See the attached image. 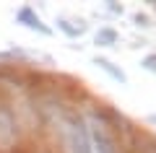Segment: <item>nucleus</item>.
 Segmentation results:
<instances>
[{
  "mask_svg": "<svg viewBox=\"0 0 156 153\" xmlns=\"http://www.w3.org/2000/svg\"><path fill=\"white\" fill-rule=\"evenodd\" d=\"M62 132H65V143L70 153H94L91 151V137H89V127H86L83 117L78 114H68L62 120Z\"/></svg>",
  "mask_w": 156,
  "mask_h": 153,
  "instance_id": "obj_1",
  "label": "nucleus"
},
{
  "mask_svg": "<svg viewBox=\"0 0 156 153\" xmlns=\"http://www.w3.org/2000/svg\"><path fill=\"white\" fill-rule=\"evenodd\" d=\"M86 127H89V137H91V145H94L91 151H96V153H117V143H115V137L109 135L104 120H99V117L94 114L91 125H86Z\"/></svg>",
  "mask_w": 156,
  "mask_h": 153,
  "instance_id": "obj_2",
  "label": "nucleus"
},
{
  "mask_svg": "<svg viewBox=\"0 0 156 153\" xmlns=\"http://www.w3.org/2000/svg\"><path fill=\"white\" fill-rule=\"evenodd\" d=\"M16 21L18 23H23L26 29H31V31H39V34H52V29L50 26H44V21L34 13V8L31 5H23V8H18V13H16Z\"/></svg>",
  "mask_w": 156,
  "mask_h": 153,
  "instance_id": "obj_3",
  "label": "nucleus"
},
{
  "mask_svg": "<svg viewBox=\"0 0 156 153\" xmlns=\"http://www.w3.org/2000/svg\"><path fill=\"white\" fill-rule=\"evenodd\" d=\"M94 65H96V68H101V70H104L109 78H115L117 83H128V75H125V73L120 70V68H117L115 62H109L107 57H96V60H94Z\"/></svg>",
  "mask_w": 156,
  "mask_h": 153,
  "instance_id": "obj_4",
  "label": "nucleus"
},
{
  "mask_svg": "<svg viewBox=\"0 0 156 153\" xmlns=\"http://www.w3.org/2000/svg\"><path fill=\"white\" fill-rule=\"evenodd\" d=\"M57 29H60L65 37H70V39H76V37H81V34L86 31V21H68V18H60L57 21Z\"/></svg>",
  "mask_w": 156,
  "mask_h": 153,
  "instance_id": "obj_5",
  "label": "nucleus"
},
{
  "mask_svg": "<svg viewBox=\"0 0 156 153\" xmlns=\"http://www.w3.org/2000/svg\"><path fill=\"white\" fill-rule=\"evenodd\" d=\"M117 31L115 29H109V26H104V29H99L96 31V44L99 47H112V44H117Z\"/></svg>",
  "mask_w": 156,
  "mask_h": 153,
  "instance_id": "obj_6",
  "label": "nucleus"
},
{
  "mask_svg": "<svg viewBox=\"0 0 156 153\" xmlns=\"http://www.w3.org/2000/svg\"><path fill=\"white\" fill-rule=\"evenodd\" d=\"M140 65H143L146 70H151V73H156V55H146L143 60H140Z\"/></svg>",
  "mask_w": 156,
  "mask_h": 153,
  "instance_id": "obj_7",
  "label": "nucleus"
},
{
  "mask_svg": "<svg viewBox=\"0 0 156 153\" xmlns=\"http://www.w3.org/2000/svg\"><path fill=\"white\" fill-rule=\"evenodd\" d=\"M135 23H138V26H148V16H135Z\"/></svg>",
  "mask_w": 156,
  "mask_h": 153,
  "instance_id": "obj_8",
  "label": "nucleus"
},
{
  "mask_svg": "<svg viewBox=\"0 0 156 153\" xmlns=\"http://www.w3.org/2000/svg\"><path fill=\"white\" fill-rule=\"evenodd\" d=\"M151 122H156V117H151Z\"/></svg>",
  "mask_w": 156,
  "mask_h": 153,
  "instance_id": "obj_9",
  "label": "nucleus"
},
{
  "mask_svg": "<svg viewBox=\"0 0 156 153\" xmlns=\"http://www.w3.org/2000/svg\"><path fill=\"white\" fill-rule=\"evenodd\" d=\"M154 153H156V145H154Z\"/></svg>",
  "mask_w": 156,
  "mask_h": 153,
  "instance_id": "obj_10",
  "label": "nucleus"
}]
</instances>
